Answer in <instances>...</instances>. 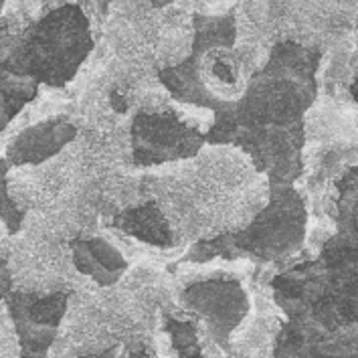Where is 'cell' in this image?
Here are the masks:
<instances>
[{
	"label": "cell",
	"mask_w": 358,
	"mask_h": 358,
	"mask_svg": "<svg viewBox=\"0 0 358 358\" xmlns=\"http://www.w3.org/2000/svg\"><path fill=\"white\" fill-rule=\"evenodd\" d=\"M95 2H97V8H99L101 15H106L108 13V6L112 4V0H95Z\"/></svg>",
	"instance_id": "cell-8"
},
{
	"label": "cell",
	"mask_w": 358,
	"mask_h": 358,
	"mask_svg": "<svg viewBox=\"0 0 358 358\" xmlns=\"http://www.w3.org/2000/svg\"><path fill=\"white\" fill-rule=\"evenodd\" d=\"M73 126L63 122H49L33 128L19 138V144L13 148V156L19 162H38L49 154H55L67 140L73 138Z\"/></svg>",
	"instance_id": "cell-6"
},
{
	"label": "cell",
	"mask_w": 358,
	"mask_h": 358,
	"mask_svg": "<svg viewBox=\"0 0 358 358\" xmlns=\"http://www.w3.org/2000/svg\"><path fill=\"white\" fill-rule=\"evenodd\" d=\"M117 355V346H113L110 350H106V352H101V355H90V357H79V358H115Z\"/></svg>",
	"instance_id": "cell-7"
},
{
	"label": "cell",
	"mask_w": 358,
	"mask_h": 358,
	"mask_svg": "<svg viewBox=\"0 0 358 358\" xmlns=\"http://www.w3.org/2000/svg\"><path fill=\"white\" fill-rule=\"evenodd\" d=\"M318 61V51L296 43L275 45L267 65L247 81L243 95L213 108L208 142L243 146L271 187H289L300 172L302 117L316 92Z\"/></svg>",
	"instance_id": "cell-1"
},
{
	"label": "cell",
	"mask_w": 358,
	"mask_h": 358,
	"mask_svg": "<svg viewBox=\"0 0 358 358\" xmlns=\"http://www.w3.org/2000/svg\"><path fill=\"white\" fill-rule=\"evenodd\" d=\"M6 303L19 332L22 358H47L67 308V294L49 298L15 294L6 296Z\"/></svg>",
	"instance_id": "cell-3"
},
{
	"label": "cell",
	"mask_w": 358,
	"mask_h": 358,
	"mask_svg": "<svg viewBox=\"0 0 358 358\" xmlns=\"http://www.w3.org/2000/svg\"><path fill=\"white\" fill-rule=\"evenodd\" d=\"M73 259L77 269L101 285H112L126 269L122 255L106 241H77L73 243Z\"/></svg>",
	"instance_id": "cell-5"
},
{
	"label": "cell",
	"mask_w": 358,
	"mask_h": 358,
	"mask_svg": "<svg viewBox=\"0 0 358 358\" xmlns=\"http://www.w3.org/2000/svg\"><path fill=\"white\" fill-rule=\"evenodd\" d=\"M92 47L85 15L76 4H67L22 33L10 55L2 59V71L61 85L73 77Z\"/></svg>",
	"instance_id": "cell-2"
},
{
	"label": "cell",
	"mask_w": 358,
	"mask_h": 358,
	"mask_svg": "<svg viewBox=\"0 0 358 358\" xmlns=\"http://www.w3.org/2000/svg\"><path fill=\"white\" fill-rule=\"evenodd\" d=\"M134 158L138 164H160L194 154L201 136L169 115H138L132 130Z\"/></svg>",
	"instance_id": "cell-4"
}]
</instances>
